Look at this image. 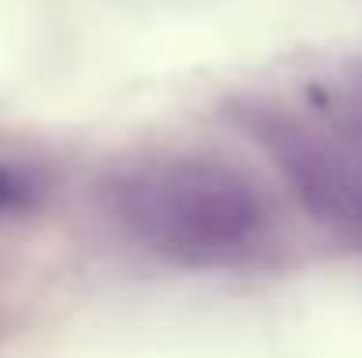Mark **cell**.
<instances>
[{
	"mask_svg": "<svg viewBox=\"0 0 362 358\" xmlns=\"http://www.w3.org/2000/svg\"><path fill=\"white\" fill-rule=\"evenodd\" d=\"M113 201L137 236L190 260L243 249L264 218L253 186L236 169L208 158L134 165L117 179Z\"/></svg>",
	"mask_w": 362,
	"mask_h": 358,
	"instance_id": "6da1fadb",
	"label": "cell"
},
{
	"mask_svg": "<svg viewBox=\"0 0 362 358\" xmlns=\"http://www.w3.org/2000/svg\"><path fill=\"white\" fill-rule=\"evenodd\" d=\"M278 165L313 215L327 222H362V176L345 158L313 141L281 137Z\"/></svg>",
	"mask_w": 362,
	"mask_h": 358,
	"instance_id": "7a4b0ae2",
	"label": "cell"
},
{
	"mask_svg": "<svg viewBox=\"0 0 362 358\" xmlns=\"http://www.w3.org/2000/svg\"><path fill=\"white\" fill-rule=\"evenodd\" d=\"M25 197H28L25 179H21L11 165H4V162H0V215H4V211H11V208H18Z\"/></svg>",
	"mask_w": 362,
	"mask_h": 358,
	"instance_id": "3957f363",
	"label": "cell"
}]
</instances>
